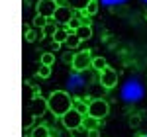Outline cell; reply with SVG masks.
Masks as SVG:
<instances>
[{
  "mask_svg": "<svg viewBox=\"0 0 147 137\" xmlns=\"http://www.w3.org/2000/svg\"><path fill=\"white\" fill-rule=\"evenodd\" d=\"M47 102H49V112L55 116V118H61V116H65L73 108V96L65 90H55L49 94V98H47Z\"/></svg>",
  "mask_w": 147,
  "mask_h": 137,
  "instance_id": "obj_1",
  "label": "cell"
},
{
  "mask_svg": "<svg viewBox=\"0 0 147 137\" xmlns=\"http://www.w3.org/2000/svg\"><path fill=\"white\" fill-rule=\"evenodd\" d=\"M59 120H61V124H63V127H65V129L73 131V129H80V127H82V120H84V116L80 114L79 110L71 108L67 114L61 116Z\"/></svg>",
  "mask_w": 147,
  "mask_h": 137,
  "instance_id": "obj_2",
  "label": "cell"
},
{
  "mask_svg": "<svg viewBox=\"0 0 147 137\" xmlns=\"http://www.w3.org/2000/svg\"><path fill=\"white\" fill-rule=\"evenodd\" d=\"M110 112V106L108 102L104 100V98H94L88 102V112L86 116H92V118H96V120H104L106 116Z\"/></svg>",
  "mask_w": 147,
  "mask_h": 137,
  "instance_id": "obj_3",
  "label": "cell"
},
{
  "mask_svg": "<svg viewBox=\"0 0 147 137\" xmlns=\"http://www.w3.org/2000/svg\"><path fill=\"white\" fill-rule=\"evenodd\" d=\"M90 65H92V53L88 51V49L79 51V53H75V55H73V61H71V67H73V71L80 73V71H86Z\"/></svg>",
  "mask_w": 147,
  "mask_h": 137,
  "instance_id": "obj_4",
  "label": "cell"
},
{
  "mask_svg": "<svg viewBox=\"0 0 147 137\" xmlns=\"http://www.w3.org/2000/svg\"><path fill=\"white\" fill-rule=\"evenodd\" d=\"M47 110H49V102H47V98H43V96H35L34 100L28 104V114L34 116V118H41Z\"/></svg>",
  "mask_w": 147,
  "mask_h": 137,
  "instance_id": "obj_5",
  "label": "cell"
},
{
  "mask_svg": "<svg viewBox=\"0 0 147 137\" xmlns=\"http://www.w3.org/2000/svg\"><path fill=\"white\" fill-rule=\"evenodd\" d=\"M57 8H59V2L57 0H37V4H35V14H41V16H45V18H53L55 16Z\"/></svg>",
  "mask_w": 147,
  "mask_h": 137,
  "instance_id": "obj_6",
  "label": "cell"
},
{
  "mask_svg": "<svg viewBox=\"0 0 147 137\" xmlns=\"http://www.w3.org/2000/svg\"><path fill=\"white\" fill-rule=\"evenodd\" d=\"M98 80H100L102 88L110 90V88H114V86L118 84V73H116V71H114L112 67H106V68H104V71L100 73Z\"/></svg>",
  "mask_w": 147,
  "mask_h": 137,
  "instance_id": "obj_7",
  "label": "cell"
},
{
  "mask_svg": "<svg viewBox=\"0 0 147 137\" xmlns=\"http://www.w3.org/2000/svg\"><path fill=\"white\" fill-rule=\"evenodd\" d=\"M73 16H75V10H73L71 6H67V4H59L55 16H53V20H55L59 26H67L69 20H71Z\"/></svg>",
  "mask_w": 147,
  "mask_h": 137,
  "instance_id": "obj_8",
  "label": "cell"
},
{
  "mask_svg": "<svg viewBox=\"0 0 147 137\" xmlns=\"http://www.w3.org/2000/svg\"><path fill=\"white\" fill-rule=\"evenodd\" d=\"M24 37H26V41L28 43H37V41H41L45 34H43V30L41 28H35V26H30L26 32H24Z\"/></svg>",
  "mask_w": 147,
  "mask_h": 137,
  "instance_id": "obj_9",
  "label": "cell"
},
{
  "mask_svg": "<svg viewBox=\"0 0 147 137\" xmlns=\"http://www.w3.org/2000/svg\"><path fill=\"white\" fill-rule=\"evenodd\" d=\"M75 34L80 37V41H88L92 37V28L90 24H82V26H79L77 30H75Z\"/></svg>",
  "mask_w": 147,
  "mask_h": 137,
  "instance_id": "obj_10",
  "label": "cell"
},
{
  "mask_svg": "<svg viewBox=\"0 0 147 137\" xmlns=\"http://www.w3.org/2000/svg\"><path fill=\"white\" fill-rule=\"evenodd\" d=\"M67 37H69V28H67V26H59V30L53 34V37H51V39L63 45V43L67 41Z\"/></svg>",
  "mask_w": 147,
  "mask_h": 137,
  "instance_id": "obj_11",
  "label": "cell"
},
{
  "mask_svg": "<svg viewBox=\"0 0 147 137\" xmlns=\"http://www.w3.org/2000/svg\"><path fill=\"white\" fill-rule=\"evenodd\" d=\"M24 94H26V106L34 100L35 96H39V92H37V88H34L30 82H24Z\"/></svg>",
  "mask_w": 147,
  "mask_h": 137,
  "instance_id": "obj_12",
  "label": "cell"
},
{
  "mask_svg": "<svg viewBox=\"0 0 147 137\" xmlns=\"http://www.w3.org/2000/svg\"><path fill=\"white\" fill-rule=\"evenodd\" d=\"M90 2L92 0H65V4L71 6L73 10H77V12H84V8H86Z\"/></svg>",
  "mask_w": 147,
  "mask_h": 137,
  "instance_id": "obj_13",
  "label": "cell"
},
{
  "mask_svg": "<svg viewBox=\"0 0 147 137\" xmlns=\"http://www.w3.org/2000/svg\"><path fill=\"white\" fill-rule=\"evenodd\" d=\"M63 45L67 47V49H79V45H80V37L75 34V32H69V37H67V41H65Z\"/></svg>",
  "mask_w": 147,
  "mask_h": 137,
  "instance_id": "obj_14",
  "label": "cell"
},
{
  "mask_svg": "<svg viewBox=\"0 0 147 137\" xmlns=\"http://www.w3.org/2000/svg\"><path fill=\"white\" fill-rule=\"evenodd\" d=\"M51 133H49V127L47 126H35L32 131H30V137H49Z\"/></svg>",
  "mask_w": 147,
  "mask_h": 137,
  "instance_id": "obj_15",
  "label": "cell"
},
{
  "mask_svg": "<svg viewBox=\"0 0 147 137\" xmlns=\"http://www.w3.org/2000/svg\"><path fill=\"white\" fill-rule=\"evenodd\" d=\"M57 30H59V24L53 20V18H49L45 24V28H43V34H45V37H53V34H55Z\"/></svg>",
  "mask_w": 147,
  "mask_h": 137,
  "instance_id": "obj_16",
  "label": "cell"
},
{
  "mask_svg": "<svg viewBox=\"0 0 147 137\" xmlns=\"http://www.w3.org/2000/svg\"><path fill=\"white\" fill-rule=\"evenodd\" d=\"M90 67L94 68L96 73H102L104 68L108 67V63H106V57H100V55H98V57H92V65H90Z\"/></svg>",
  "mask_w": 147,
  "mask_h": 137,
  "instance_id": "obj_17",
  "label": "cell"
},
{
  "mask_svg": "<svg viewBox=\"0 0 147 137\" xmlns=\"http://www.w3.org/2000/svg\"><path fill=\"white\" fill-rule=\"evenodd\" d=\"M53 63H55V51H45V53H41L39 65H49V67H53Z\"/></svg>",
  "mask_w": 147,
  "mask_h": 137,
  "instance_id": "obj_18",
  "label": "cell"
},
{
  "mask_svg": "<svg viewBox=\"0 0 147 137\" xmlns=\"http://www.w3.org/2000/svg\"><path fill=\"white\" fill-rule=\"evenodd\" d=\"M98 122L100 120H96V118H92V116H84V120H82V127L88 131V129H96L98 127Z\"/></svg>",
  "mask_w": 147,
  "mask_h": 137,
  "instance_id": "obj_19",
  "label": "cell"
},
{
  "mask_svg": "<svg viewBox=\"0 0 147 137\" xmlns=\"http://www.w3.org/2000/svg\"><path fill=\"white\" fill-rule=\"evenodd\" d=\"M79 26H82V20H80V16L79 14H75L71 20H69V24H67V28H69V32H75Z\"/></svg>",
  "mask_w": 147,
  "mask_h": 137,
  "instance_id": "obj_20",
  "label": "cell"
},
{
  "mask_svg": "<svg viewBox=\"0 0 147 137\" xmlns=\"http://www.w3.org/2000/svg\"><path fill=\"white\" fill-rule=\"evenodd\" d=\"M37 77H39V79H49V77H51V67H49V65H39Z\"/></svg>",
  "mask_w": 147,
  "mask_h": 137,
  "instance_id": "obj_21",
  "label": "cell"
},
{
  "mask_svg": "<svg viewBox=\"0 0 147 137\" xmlns=\"http://www.w3.org/2000/svg\"><path fill=\"white\" fill-rule=\"evenodd\" d=\"M49 18H45V16H41V14H35V18H34V22H32V26H35V28H45V24Z\"/></svg>",
  "mask_w": 147,
  "mask_h": 137,
  "instance_id": "obj_22",
  "label": "cell"
},
{
  "mask_svg": "<svg viewBox=\"0 0 147 137\" xmlns=\"http://www.w3.org/2000/svg\"><path fill=\"white\" fill-rule=\"evenodd\" d=\"M73 108L79 110L82 116H86V112H88V104H82L80 100H75V102H73Z\"/></svg>",
  "mask_w": 147,
  "mask_h": 137,
  "instance_id": "obj_23",
  "label": "cell"
},
{
  "mask_svg": "<svg viewBox=\"0 0 147 137\" xmlns=\"http://www.w3.org/2000/svg\"><path fill=\"white\" fill-rule=\"evenodd\" d=\"M96 12H98V2H96V0H92L90 4L84 8V14H86V16H94Z\"/></svg>",
  "mask_w": 147,
  "mask_h": 137,
  "instance_id": "obj_24",
  "label": "cell"
},
{
  "mask_svg": "<svg viewBox=\"0 0 147 137\" xmlns=\"http://www.w3.org/2000/svg\"><path fill=\"white\" fill-rule=\"evenodd\" d=\"M32 120H34V116H30L28 110H26V114H24V129H28V127L32 126Z\"/></svg>",
  "mask_w": 147,
  "mask_h": 137,
  "instance_id": "obj_25",
  "label": "cell"
},
{
  "mask_svg": "<svg viewBox=\"0 0 147 137\" xmlns=\"http://www.w3.org/2000/svg\"><path fill=\"white\" fill-rule=\"evenodd\" d=\"M86 133H88V137H100V133H98V127H96V129H88Z\"/></svg>",
  "mask_w": 147,
  "mask_h": 137,
  "instance_id": "obj_26",
  "label": "cell"
},
{
  "mask_svg": "<svg viewBox=\"0 0 147 137\" xmlns=\"http://www.w3.org/2000/svg\"><path fill=\"white\" fill-rule=\"evenodd\" d=\"M131 126H134V127L139 126V116H134V118H131Z\"/></svg>",
  "mask_w": 147,
  "mask_h": 137,
  "instance_id": "obj_27",
  "label": "cell"
},
{
  "mask_svg": "<svg viewBox=\"0 0 147 137\" xmlns=\"http://www.w3.org/2000/svg\"><path fill=\"white\" fill-rule=\"evenodd\" d=\"M57 2H59V4H65V0H57Z\"/></svg>",
  "mask_w": 147,
  "mask_h": 137,
  "instance_id": "obj_28",
  "label": "cell"
},
{
  "mask_svg": "<svg viewBox=\"0 0 147 137\" xmlns=\"http://www.w3.org/2000/svg\"><path fill=\"white\" fill-rule=\"evenodd\" d=\"M145 20H147V10H145Z\"/></svg>",
  "mask_w": 147,
  "mask_h": 137,
  "instance_id": "obj_29",
  "label": "cell"
},
{
  "mask_svg": "<svg viewBox=\"0 0 147 137\" xmlns=\"http://www.w3.org/2000/svg\"><path fill=\"white\" fill-rule=\"evenodd\" d=\"M49 137H55V135H49Z\"/></svg>",
  "mask_w": 147,
  "mask_h": 137,
  "instance_id": "obj_30",
  "label": "cell"
},
{
  "mask_svg": "<svg viewBox=\"0 0 147 137\" xmlns=\"http://www.w3.org/2000/svg\"><path fill=\"white\" fill-rule=\"evenodd\" d=\"M137 137H141V135H137Z\"/></svg>",
  "mask_w": 147,
  "mask_h": 137,
  "instance_id": "obj_31",
  "label": "cell"
}]
</instances>
